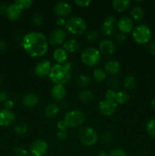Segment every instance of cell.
<instances>
[{"mask_svg": "<svg viewBox=\"0 0 155 156\" xmlns=\"http://www.w3.org/2000/svg\"><path fill=\"white\" fill-rule=\"evenodd\" d=\"M21 46L32 57H40L48 51L49 42L45 34L39 31H30L22 38Z\"/></svg>", "mask_w": 155, "mask_h": 156, "instance_id": "1", "label": "cell"}, {"mask_svg": "<svg viewBox=\"0 0 155 156\" xmlns=\"http://www.w3.org/2000/svg\"><path fill=\"white\" fill-rule=\"evenodd\" d=\"M73 68L72 62L66 61L62 64L56 63L52 66L49 78L55 83V85H64L71 79V69Z\"/></svg>", "mask_w": 155, "mask_h": 156, "instance_id": "2", "label": "cell"}, {"mask_svg": "<svg viewBox=\"0 0 155 156\" xmlns=\"http://www.w3.org/2000/svg\"><path fill=\"white\" fill-rule=\"evenodd\" d=\"M65 29L70 33L75 35H80L87 30L86 21L80 16H71L66 20L65 25Z\"/></svg>", "mask_w": 155, "mask_h": 156, "instance_id": "3", "label": "cell"}, {"mask_svg": "<svg viewBox=\"0 0 155 156\" xmlns=\"http://www.w3.org/2000/svg\"><path fill=\"white\" fill-rule=\"evenodd\" d=\"M78 137L82 145L85 146H92L97 143L98 135L96 130L91 126H81L78 131Z\"/></svg>", "mask_w": 155, "mask_h": 156, "instance_id": "4", "label": "cell"}, {"mask_svg": "<svg viewBox=\"0 0 155 156\" xmlns=\"http://www.w3.org/2000/svg\"><path fill=\"white\" fill-rule=\"evenodd\" d=\"M132 35L134 41L139 44H145L150 42L152 37V32L150 27L146 24H140L134 27L132 30Z\"/></svg>", "mask_w": 155, "mask_h": 156, "instance_id": "5", "label": "cell"}, {"mask_svg": "<svg viewBox=\"0 0 155 156\" xmlns=\"http://www.w3.org/2000/svg\"><path fill=\"white\" fill-rule=\"evenodd\" d=\"M86 120L85 114L81 110L74 109L68 111L65 114L63 120L68 127H78L83 124Z\"/></svg>", "mask_w": 155, "mask_h": 156, "instance_id": "6", "label": "cell"}, {"mask_svg": "<svg viewBox=\"0 0 155 156\" xmlns=\"http://www.w3.org/2000/svg\"><path fill=\"white\" fill-rule=\"evenodd\" d=\"M81 61L88 66H96L101 60V53L98 49L94 47H87L82 52Z\"/></svg>", "mask_w": 155, "mask_h": 156, "instance_id": "7", "label": "cell"}, {"mask_svg": "<svg viewBox=\"0 0 155 156\" xmlns=\"http://www.w3.org/2000/svg\"><path fill=\"white\" fill-rule=\"evenodd\" d=\"M48 151V143L43 139H37L30 144L29 152L32 156H44Z\"/></svg>", "mask_w": 155, "mask_h": 156, "instance_id": "8", "label": "cell"}, {"mask_svg": "<svg viewBox=\"0 0 155 156\" xmlns=\"http://www.w3.org/2000/svg\"><path fill=\"white\" fill-rule=\"evenodd\" d=\"M117 28V20L112 15L106 17L103 21L100 27L102 33L106 37L112 36Z\"/></svg>", "mask_w": 155, "mask_h": 156, "instance_id": "9", "label": "cell"}, {"mask_svg": "<svg viewBox=\"0 0 155 156\" xmlns=\"http://www.w3.org/2000/svg\"><path fill=\"white\" fill-rule=\"evenodd\" d=\"M117 107L118 105L115 101L103 100L99 102L97 109L102 115L111 116L116 111Z\"/></svg>", "mask_w": 155, "mask_h": 156, "instance_id": "10", "label": "cell"}, {"mask_svg": "<svg viewBox=\"0 0 155 156\" xmlns=\"http://www.w3.org/2000/svg\"><path fill=\"white\" fill-rule=\"evenodd\" d=\"M66 37L67 34L65 30L60 27H58V28L54 29L50 34L48 37V42L49 44L53 46L59 45V44H64Z\"/></svg>", "mask_w": 155, "mask_h": 156, "instance_id": "11", "label": "cell"}, {"mask_svg": "<svg viewBox=\"0 0 155 156\" xmlns=\"http://www.w3.org/2000/svg\"><path fill=\"white\" fill-rule=\"evenodd\" d=\"M52 63L48 59H43L36 65L34 68V73L40 78L49 76L52 69Z\"/></svg>", "mask_w": 155, "mask_h": 156, "instance_id": "12", "label": "cell"}, {"mask_svg": "<svg viewBox=\"0 0 155 156\" xmlns=\"http://www.w3.org/2000/svg\"><path fill=\"white\" fill-rule=\"evenodd\" d=\"M72 11V6L68 2L61 1L56 3L53 8V12L59 17H65L69 15Z\"/></svg>", "mask_w": 155, "mask_h": 156, "instance_id": "13", "label": "cell"}, {"mask_svg": "<svg viewBox=\"0 0 155 156\" xmlns=\"http://www.w3.org/2000/svg\"><path fill=\"white\" fill-rule=\"evenodd\" d=\"M15 120V115L11 110L2 109L0 111V126H9Z\"/></svg>", "mask_w": 155, "mask_h": 156, "instance_id": "14", "label": "cell"}, {"mask_svg": "<svg viewBox=\"0 0 155 156\" xmlns=\"http://www.w3.org/2000/svg\"><path fill=\"white\" fill-rule=\"evenodd\" d=\"M117 27L121 33L128 34L133 30V21L128 16H122L117 21Z\"/></svg>", "mask_w": 155, "mask_h": 156, "instance_id": "15", "label": "cell"}, {"mask_svg": "<svg viewBox=\"0 0 155 156\" xmlns=\"http://www.w3.org/2000/svg\"><path fill=\"white\" fill-rule=\"evenodd\" d=\"M99 51L105 55H111L115 52V44L109 39L102 40L99 44Z\"/></svg>", "mask_w": 155, "mask_h": 156, "instance_id": "16", "label": "cell"}, {"mask_svg": "<svg viewBox=\"0 0 155 156\" xmlns=\"http://www.w3.org/2000/svg\"><path fill=\"white\" fill-rule=\"evenodd\" d=\"M22 9H20L15 2L12 3L9 5H8L7 12H6V15H7L8 18L11 21H17L19 19L22 15Z\"/></svg>", "mask_w": 155, "mask_h": 156, "instance_id": "17", "label": "cell"}, {"mask_svg": "<svg viewBox=\"0 0 155 156\" xmlns=\"http://www.w3.org/2000/svg\"><path fill=\"white\" fill-rule=\"evenodd\" d=\"M51 96L54 100L61 101L66 95V88L62 85H55L51 88Z\"/></svg>", "mask_w": 155, "mask_h": 156, "instance_id": "18", "label": "cell"}, {"mask_svg": "<svg viewBox=\"0 0 155 156\" xmlns=\"http://www.w3.org/2000/svg\"><path fill=\"white\" fill-rule=\"evenodd\" d=\"M120 69H121L120 63L118 61L114 60V59L108 61L104 64V71L108 74L112 75L113 76L119 73Z\"/></svg>", "mask_w": 155, "mask_h": 156, "instance_id": "19", "label": "cell"}, {"mask_svg": "<svg viewBox=\"0 0 155 156\" xmlns=\"http://www.w3.org/2000/svg\"><path fill=\"white\" fill-rule=\"evenodd\" d=\"M39 101V97L37 94H34V93H27L22 98L23 105L27 108H33V107L36 106Z\"/></svg>", "mask_w": 155, "mask_h": 156, "instance_id": "20", "label": "cell"}, {"mask_svg": "<svg viewBox=\"0 0 155 156\" xmlns=\"http://www.w3.org/2000/svg\"><path fill=\"white\" fill-rule=\"evenodd\" d=\"M60 111V107L56 104H49L44 109V116L46 118L53 119L58 116Z\"/></svg>", "mask_w": 155, "mask_h": 156, "instance_id": "21", "label": "cell"}, {"mask_svg": "<svg viewBox=\"0 0 155 156\" xmlns=\"http://www.w3.org/2000/svg\"><path fill=\"white\" fill-rule=\"evenodd\" d=\"M53 59H54L57 63L62 64L67 61V59H68V53H67L63 48L59 47V48H56V50H54L53 54Z\"/></svg>", "mask_w": 155, "mask_h": 156, "instance_id": "22", "label": "cell"}, {"mask_svg": "<svg viewBox=\"0 0 155 156\" xmlns=\"http://www.w3.org/2000/svg\"><path fill=\"white\" fill-rule=\"evenodd\" d=\"M63 49L67 53H74L79 49V43L75 39H69L63 44Z\"/></svg>", "mask_w": 155, "mask_h": 156, "instance_id": "23", "label": "cell"}, {"mask_svg": "<svg viewBox=\"0 0 155 156\" xmlns=\"http://www.w3.org/2000/svg\"><path fill=\"white\" fill-rule=\"evenodd\" d=\"M78 98L83 103L90 104L94 101V95L90 90L84 89L79 92Z\"/></svg>", "mask_w": 155, "mask_h": 156, "instance_id": "24", "label": "cell"}, {"mask_svg": "<svg viewBox=\"0 0 155 156\" xmlns=\"http://www.w3.org/2000/svg\"><path fill=\"white\" fill-rule=\"evenodd\" d=\"M131 5L130 0H113L112 2V5L114 9L117 12H124L129 9Z\"/></svg>", "mask_w": 155, "mask_h": 156, "instance_id": "25", "label": "cell"}, {"mask_svg": "<svg viewBox=\"0 0 155 156\" xmlns=\"http://www.w3.org/2000/svg\"><path fill=\"white\" fill-rule=\"evenodd\" d=\"M130 15L135 21H141L144 18V9L140 5L133 6L130 11Z\"/></svg>", "mask_w": 155, "mask_h": 156, "instance_id": "26", "label": "cell"}, {"mask_svg": "<svg viewBox=\"0 0 155 156\" xmlns=\"http://www.w3.org/2000/svg\"><path fill=\"white\" fill-rule=\"evenodd\" d=\"M129 100V94L124 90H119L115 94V101L117 105H124Z\"/></svg>", "mask_w": 155, "mask_h": 156, "instance_id": "27", "label": "cell"}, {"mask_svg": "<svg viewBox=\"0 0 155 156\" xmlns=\"http://www.w3.org/2000/svg\"><path fill=\"white\" fill-rule=\"evenodd\" d=\"M91 79L89 76L85 74L80 75L76 79V84L81 88H86L91 84Z\"/></svg>", "mask_w": 155, "mask_h": 156, "instance_id": "28", "label": "cell"}, {"mask_svg": "<svg viewBox=\"0 0 155 156\" xmlns=\"http://www.w3.org/2000/svg\"><path fill=\"white\" fill-rule=\"evenodd\" d=\"M93 77L97 82H103L106 79V73L102 69H95L94 70V73H93Z\"/></svg>", "mask_w": 155, "mask_h": 156, "instance_id": "29", "label": "cell"}, {"mask_svg": "<svg viewBox=\"0 0 155 156\" xmlns=\"http://www.w3.org/2000/svg\"><path fill=\"white\" fill-rule=\"evenodd\" d=\"M136 86V79L134 76H128L124 79V87L129 90L134 89Z\"/></svg>", "mask_w": 155, "mask_h": 156, "instance_id": "30", "label": "cell"}, {"mask_svg": "<svg viewBox=\"0 0 155 156\" xmlns=\"http://www.w3.org/2000/svg\"><path fill=\"white\" fill-rule=\"evenodd\" d=\"M145 129L150 136L155 138V119H150L146 123Z\"/></svg>", "mask_w": 155, "mask_h": 156, "instance_id": "31", "label": "cell"}, {"mask_svg": "<svg viewBox=\"0 0 155 156\" xmlns=\"http://www.w3.org/2000/svg\"><path fill=\"white\" fill-rule=\"evenodd\" d=\"M107 85L109 87V89H115L118 88L120 85V81L115 76H112L107 79Z\"/></svg>", "mask_w": 155, "mask_h": 156, "instance_id": "32", "label": "cell"}, {"mask_svg": "<svg viewBox=\"0 0 155 156\" xmlns=\"http://www.w3.org/2000/svg\"><path fill=\"white\" fill-rule=\"evenodd\" d=\"M15 3L21 9H27L31 7L33 5V0H15Z\"/></svg>", "mask_w": 155, "mask_h": 156, "instance_id": "33", "label": "cell"}, {"mask_svg": "<svg viewBox=\"0 0 155 156\" xmlns=\"http://www.w3.org/2000/svg\"><path fill=\"white\" fill-rule=\"evenodd\" d=\"M28 130V127L25 123H18L14 128V131L18 136L24 135Z\"/></svg>", "mask_w": 155, "mask_h": 156, "instance_id": "34", "label": "cell"}, {"mask_svg": "<svg viewBox=\"0 0 155 156\" xmlns=\"http://www.w3.org/2000/svg\"><path fill=\"white\" fill-rule=\"evenodd\" d=\"M98 37V32L95 30H88L86 33V35H85V37H86L87 41H89V42H94V41H97Z\"/></svg>", "mask_w": 155, "mask_h": 156, "instance_id": "35", "label": "cell"}, {"mask_svg": "<svg viewBox=\"0 0 155 156\" xmlns=\"http://www.w3.org/2000/svg\"><path fill=\"white\" fill-rule=\"evenodd\" d=\"M108 156H127V153L124 149L114 148L108 152Z\"/></svg>", "mask_w": 155, "mask_h": 156, "instance_id": "36", "label": "cell"}, {"mask_svg": "<svg viewBox=\"0 0 155 156\" xmlns=\"http://www.w3.org/2000/svg\"><path fill=\"white\" fill-rule=\"evenodd\" d=\"M32 22H33L35 25H42L44 22V17L40 13L35 14V15H33V16L32 17Z\"/></svg>", "mask_w": 155, "mask_h": 156, "instance_id": "37", "label": "cell"}, {"mask_svg": "<svg viewBox=\"0 0 155 156\" xmlns=\"http://www.w3.org/2000/svg\"><path fill=\"white\" fill-rule=\"evenodd\" d=\"M14 155L15 156H29V152L24 148L18 146L14 149Z\"/></svg>", "mask_w": 155, "mask_h": 156, "instance_id": "38", "label": "cell"}, {"mask_svg": "<svg viewBox=\"0 0 155 156\" xmlns=\"http://www.w3.org/2000/svg\"><path fill=\"white\" fill-rule=\"evenodd\" d=\"M101 140L102 141L106 143H109L112 141L113 140V135L111 132H109V131H106V132H104L101 136Z\"/></svg>", "mask_w": 155, "mask_h": 156, "instance_id": "39", "label": "cell"}, {"mask_svg": "<svg viewBox=\"0 0 155 156\" xmlns=\"http://www.w3.org/2000/svg\"><path fill=\"white\" fill-rule=\"evenodd\" d=\"M115 94H116V91H115L112 89H109H109L106 90V93H105V98H106V100L113 101H115Z\"/></svg>", "mask_w": 155, "mask_h": 156, "instance_id": "40", "label": "cell"}, {"mask_svg": "<svg viewBox=\"0 0 155 156\" xmlns=\"http://www.w3.org/2000/svg\"><path fill=\"white\" fill-rule=\"evenodd\" d=\"M68 138V131L67 130H58L56 133V139L59 141H64Z\"/></svg>", "mask_w": 155, "mask_h": 156, "instance_id": "41", "label": "cell"}, {"mask_svg": "<svg viewBox=\"0 0 155 156\" xmlns=\"http://www.w3.org/2000/svg\"><path fill=\"white\" fill-rule=\"evenodd\" d=\"M115 41L117 44H124L126 41V34L123 33H119L115 36Z\"/></svg>", "mask_w": 155, "mask_h": 156, "instance_id": "42", "label": "cell"}, {"mask_svg": "<svg viewBox=\"0 0 155 156\" xmlns=\"http://www.w3.org/2000/svg\"><path fill=\"white\" fill-rule=\"evenodd\" d=\"M74 3L80 7H87L91 3V0H74Z\"/></svg>", "mask_w": 155, "mask_h": 156, "instance_id": "43", "label": "cell"}, {"mask_svg": "<svg viewBox=\"0 0 155 156\" xmlns=\"http://www.w3.org/2000/svg\"><path fill=\"white\" fill-rule=\"evenodd\" d=\"M56 126H57V128L59 130H67V128H68V126H67V124L63 120H59L57 123Z\"/></svg>", "mask_w": 155, "mask_h": 156, "instance_id": "44", "label": "cell"}, {"mask_svg": "<svg viewBox=\"0 0 155 156\" xmlns=\"http://www.w3.org/2000/svg\"><path fill=\"white\" fill-rule=\"evenodd\" d=\"M8 97H9V94L5 91H0V103L5 102L8 100Z\"/></svg>", "mask_w": 155, "mask_h": 156, "instance_id": "45", "label": "cell"}, {"mask_svg": "<svg viewBox=\"0 0 155 156\" xmlns=\"http://www.w3.org/2000/svg\"><path fill=\"white\" fill-rule=\"evenodd\" d=\"M4 105H5V109H7V110L12 109V108H13V107H14L13 101L8 99V100L6 101L5 102Z\"/></svg>", "mask_w": 155, "mask_h": 156, "instance_id": "46", "label": "cell"}, {"mask_svg": "<svg viewBox=\"0 0 155 156\" xmlns=\"http://www.w3.org/2000/svg\"><path fill=\"white\" fill-rule=\"evenodd\" d=\"M65 23H66V20L65 19L62 17H59V18L56 19V24L59 27H63L65 25Z\"/></svg>", "mask_w": 155, "mask_h": 156, "instance_id": "47", "label": "cell"}, {"mask_svg": "<svg viewBox=\"0 0 155 156\" xmlns=\"http://www.w3.org/2000/svg\"><path fill=\"white\" fill-rule=\"evenodd\" d=\"M149 53L153 56H155V41H151L149 44Z\"/></svg>", "mask_w": 155, "mask_h": 156, "instance_id": "48", "label": "cell"}, {"mask_svg": "<svg viewBox=\"0 0 155 156\" xmlns=\"http://www.w3.org/2000/svg\"><path fill=\"white\" fill-rule=\"evenodd\" d=\"M7 9V5L5 4V3H1V4H0V15H6Z\"/></svg>", "mask_w": 155, "mask_h": 156, "instance_id": "49", "label": "cell"}, {"mask_svg": "<svg viewBox=\"0 0 155 156\" xmlns=\"http://www.w3.org/2000/svg\"><path fill=\"white\" fill-rule=\"evenodd\" d=\"M7 49V44L5 41L0 39V50H5Z\"/></svg>", "mask_w": 155, "mask_h": 156, "instance_id": "50", "label": "cell"}, {"mask_svg": "<svg viewBox=\"0 0 155 156\" xmlns=\"http://www.w3.org/2000/svg\"><path fill=\"white\" fill-rule=\"evenodd\" d=\"M97 156H108V152L104 150H100L99 151Z\"/></svg>", "mask_w": 155, "mask_h": 156, "instance_id": "51", "label": "cell"}, {"mask_svg": "<svg viewBox=\"0 0 155 156\" xmlns=\"http://www.w3.org/2000/svg\"><path fill=\"white\" fill-rule=\"evenodd\" d=\"M151 106L153 109H155V98H153L151 100Z\"/></svg>", "mask_w": 155, "mask_h": 156, "instance_id": "52", "label": "cell"}, {"mask_svg": "<svg viewBox=\"0 0 155 156\" xmlns=\"http://www.w3.org/2000/svg\"><path fill=\"white\" fill-rule=\"evenodd\" d=\"M1 84H2V79L1 78H0V85H1Z\"/></svg>", "mask_w": 155, "mask_h": 156, "instance_id": "53", "label": "cell"}, {"mask_svg": "<svg viewBox=\"0 0 155 156\" xmlns=\"http://www.w3.org/2000/svg\"><path fill=\"white\" fill-rule=\"evenodd\" d=\"M153 6H154V9H155V1L153 2Z\"/></svg>", "mask_w": 155, "mask_h": 156, "instance_id": "54", "label": "cell"}]
</instances>
